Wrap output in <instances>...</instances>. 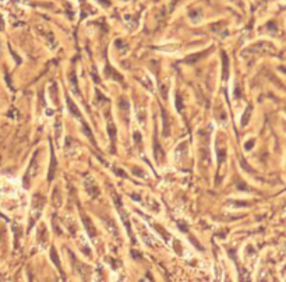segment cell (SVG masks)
Masks as SVG:
<instances>
[{"instance_id":"1","label":"cell","mask_w":286,"mask_h":282,"mask_svg":"<svg viewBox=\"0 0 286 282\" xmlns=\"http://www.w3.org/2000/svg\"><path fill=\"white\" fill-rule=\"evenodd\" d=\"M45 205V198L42 196H39V194H35L34 198H32V212H34V215H32V221L31 224H29V228H31L32 225H34V222L38 219V216L41 215V211H42V207Z\"/></svg>"},{"instance_id":"2","label":"cell","mask_w":286,"mask_h":282,"mask_svg":"<svg viewBox=\"0 0 286 282\" xmlns=\"http://www.w3.org/2000/svg\"><path fill=\"white\" fill-rule=\"evenodd\" d=\"M228 76H229V60L226 53L222 52V78L228 80Z\"/></svg>"},{"instance_id":"3","label":"cell","mask_w":286,"mask_h":282,"mask_svg":"<svg viewBox=\"0 0 286 282\" xmlns=\"http://www.w3.org/2000/svg\"><path fill=\"white\" fill-rule=\"evenodd\" d=\"M85 190L88 191L91 196H94V197L98 196V193H99V191H98V187L95 186L94 180H92L91 178H88L87 180H85Z\"/></svg>"},{"instance_id":"4","label":"cell","mask_w":286,"mask_h":282,"mask_svg":"<svg viewBox=\"0 0 286 282\" xmlns=\"http://www.w3.org/2000/svg\"><path fill=\"white\" fill-rule=\"evenodd\" d=\"M56 169H57V162H56V156H55V152L52 149L51 152V169H49V180L56 176Z\"/></svg>"},{"instance_id":"5","label":"cell","mask_w":286,"mask_h":282,"mask_svg":"<svg viewBox=\"0 0 286 282\" xmlns=\"http://www.w3.org/2000/svg\"><path fill=\"white\" fill-rule=\"evenodd\" d=\"M66 102H67V106H69V111L71 112V113L74 115L77 119H80V120H81V113H80L78 108H77V105L73 103V101H71V98H70V96H67V98H66Z\"/></svg>"},{"instance_id":"6","label":"cell","mask_w":286,"mask_h":282,"mask_svg":"<svg viewBox=\"0 0 286 282\" xmlns=\"http://www.w3.org/2000/svg\"><path fill=\"white\" fill-rule=\"evenodd\" d=\"M82 222H84V225H85V231H87V233H88L91 238H94L95 236V228H94V225L91 224L89 218L88 216H82Z\"/></svg>"},{"instance_id":"7","label":"cell","mask_w":286,"mask_h":282,"mask_svg":"<svg viewBox=\"0 0 286 282\" xmlns=\"http://www.w3.org/2000/svg\"><path fill=\"white\" fill-rule=\"evenodd\" d=\"M154 155H155V159H156L158 162H160L162 161V158L165 156V154H164V149L160 148V145H159V143H158V140L155 138V149H154Z\"/></svg>"},{"instance_id":"8","label":"cell","mask_w":286,"mask_h":282,"mask_svg":"<svg viewBox=\"0 0 286 282\" xmlns=\"http://www.w3.org/2000/svg\"><path fill=\"white\" fill-rule=\"evenodd\" d=\"M107 133H109V136H110V140L115 143V138H116V127H115V124L110 117H109V120H107Z\"/></svg>"},{"instance_id":"9","label":"cell","mask_w":286,"mask_h":282,"mask_svg":"<svg viewBox=\"0 0 286 282\" xmlns=\"http://www.w3.org/2000/svg\"><path fill=\"white\" fill-rule=\"evenodd\" d=\"M51 258H52V261H53V264L56 265V268L59 269V271H62V267H60V260H59V256H57V253H56V249L55 247H52L51 249ZM63 273V271H62Z\"/></svg>"},{"instance_id":"10","label":"cell","mask_w":286,"mask_h":282,"mask_svg":"<svg viewBox=\"0 0 286 282\" xmlns=\"http://www.w3.org/2000/svg\"><path fill=\"white\" fill-rule=\"evenodd\" d=\"M162 117H164V130H165V136L169 134V119H167L166 111L162 109Z\"/></svg>"},{"instance_id":"11","label":"cell","mask_w":286,"mask_h":282,"mask_svg":"<svg viewBox=\"0 0 286 282\" xmlns=\"http://www.w3.org/2000/svg\"><path fill=\"white\" fill-rule=\"evenodd\" d=\"M250 115H251V106H247L244 115L242 116V126H246V124L248 123V120H250Z\"/></svg>"},{"instance_id":"12","label":"cell","mask_w":286,"mask_h":282,"mask_svg":"<svg viewBox=\"0 0 286 282\" xmlns=\"http://www.w3.org/2000/svg\"><path fill=\"white\" fill-rule=\"evenodd\" d=\"M105 70H106V73H110L109 77H112V78L117 80V81H122V80H123L122 76H119V74H117V71H115V70L112 69L110 66H106V69H105Z\"/></svg>"},{"instance_id":"13","label":"cell","mask_w":286,"mask_h":282,"mask_svg":"<svg viewBox=\"0 0 286 282\" xmlns=\"http://www.w3.org/2000/svg\"><path fill=\"white\" fill-rule=\"evenodd\" d=\"M205 53H198V55H191V56L186 57L184 59V63H195V62L198 60V59H201L202 56H204Z\"/></svg>"},{"instance_id":"14","label":"cell","mask_w":286,"mask_h":282,"mask_svg":"<svg viewBox=\"0 0 286 282\" xmlns=\"http://www.w3.org/2000/svg\"><path fill=\"white\" fill-rule=\"evenodd\" d=\"M49 92H51V98H53V102L57 103V88L56 84H52L51 88H49Z\"/></svg>"},{"instance_id":"15","label":"cell","mask_w":286,"mask_h":282,"mask_svg":"<svg viewBox=\"0 0 286 282\" xmlns=\"http://www.w3.org/2000/svg\"><path fill=\"white\" fill-rule=\"evenodd\" d=\"M52 200H53V203L56 207L60 205V194H59V189H55L53 191V197H52Z\"/></svg>"},{"instance_id":"16","label":"cell","mask_w":286,"mask_h":282,"mask_svg":"<svg viewBox=\"0 0 286 282\" xmlns=\"http://www.w3.org/2000/svg\"><path fill=\"white\" fill-rule=\"evenodd\" d=\"M55 129H56V138H59V137H60V131H62V122H60V119H57V120H56Z\"/></svg>"},{"instance_id":"17","label":"cell","mask_w":286,"mask_h":282,"mask_svg":"<svg viewBox=\"0 0 286 282\" xmlns=\"http://www.w3.org/2000/svg\"><path fill=\"white\" fill-rule=\"evenodd\" d=\"M84 134H87V137H88L89 140H91L92 143L95 144V141H94V137H92V134H91V131H89V127L87 126V124H84Z\"/></svg>"},{"instance_id":"18","label":"cell","mask_w":286,"mask_h":282,"mask_svg":"<svg viewBox=\"0 0 286 282\" xmlns=\"http://www.w3.org/2000/svg\"><path fill=\"white\" fill-rule=\"evenodd\" d=\"M70 80H71V83H73V88H74V92H77V94H78V88H77V78H76V76H74V74H71Z\"/></svg>"},{"instance_id":"19","label":"cell","mask_w":286,"mask_h":282,"mask_svg":"<svg viewBox=\"0 0 286 282\" xmlns=\"http://www.w3.org/2000/svg\"><path fill=\"white\" fill-rule=\"evenodd\" d=\"M175 99H176V109H177V111H182V108H183V103H182V98H180V96L179 95H176V98H175Z\"/></svg>"},{"instance_id":"20","label":"cell","mask_w":286,"mask_h":282,"mask_svg":"<svg viewBox=\"0 0 286 282\" xmlns=\"http://www.w3.org/2000/svg\"><path fill=\"white\" fill-rule=\"evenodd\" d=\"M134 141H135V144H137V145H138V144L142 141V137H141V134H140L138 131H135V133H134Z\"/></svg>"},{"instance_id":"21","label":"cell","mask_w":286,"mask_h":282,"mask_svg":"<svg viewBox=\"0 0 286 282\" xmlns=\"http://www.w3.org/2000/svg\"><path fill=\"white\" fill-rule=\"evenodd\" d=\"M119 106L123 109V111H126V109L129 108V103H127V102H126V101H124V99L122 98V99H120V101H119Z\"/></svg>"},{"instance_id":"22","label":"cell","mask_w":286,"mask_h":282,"mask_svg":"<svg viewBox=\"0 0 286 282\" xmlns=\"http://www.w3.org/2000/svg\"><path fill=\"white\" fill-rule=\"evenodd\" d=\"M253 145H254V143H253V140H250V141H248V143L246 144V149H250Z\"/></svg>"}]
</instances>
